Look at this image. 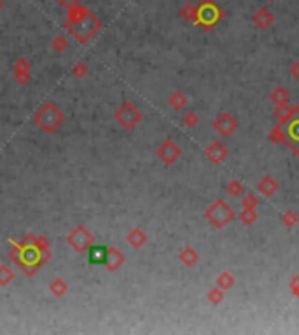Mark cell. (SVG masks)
<instances>
[{
  "label": "cell",
  "mask_w": 299,
  "mask_h": 335,
  "mask_svg": "<svg viewBox=\"0 0 299 335\" xmlns=\"http://www.w3.org/2000/svg\"><path fill=\"white\" fill-rule=\"evenodd\" d=\"M33 122L37 124V127L44 133L51 135L56 129H60L61 124L65 122V114L56 107L55 103L47 101L42 107H39L37 112L33 114Z\"/></svg>",
  "instance_id": "2"
},
{
  "label": "cell",
  "mask_w": 299,
  "mask_h": 335,
  "mask_svg": "<svg viewBox=\"0 0 299 335\" xmlns=\"http://www.w3.org/2000/svg\"><path fill=\"white\" fill-rule=\"evenodd\" d=\"M63 28L72 35L79 44H87L102 28V21L96 17L90 9L77 6L70 9L67 14V21Z\"/></svg>",
  "instance_id": "1"
},
{
  "label": "cell",
  "mask_w": 299,
  "mask_h": 335,
  "mask_svg": "<svg viewBox=\"0 0 299 335\" xmlns=\"http://www.w3.org/2000/svg\"><path fill=\"white\" fill-rule=\"evenodd\" d=\"M182 124L189 127V129H192V127H196L200 124V117L196 116V112H187V114H184V117H182Z\"/></svg>",
  "instance_id": "31"
},
{
  "label": "cell",
  "mask_w": 299,
  "mask_h": 335,
  "mask_svg": "<svg viewBox=\"0 0 299 335\" xmlns=\"http://www.w3.org/2000/svg\"><path fill=\"white\" fill-rule=\"evenodd\" d=\"M156 156L165 166H171L180 159L182 151H180V147L173 142V140H166V142H163L160 147H157Z\"/></svg>",
  "instance_id": "7"
},
{
  "label": "cell",
  "mask_w": 299,
  "mask_h": 335,
  "mask_svg": "<svg viewBox=\"0 0 299 335\" xmlns=\"http://www.w3.org/2000/svg\"><path fill=\"white\" fill-rule=\"evenodd\" d=\"M67 243L70 248H74L77 253H84L91 245L95 243V236L84 226H77L67 237Z\"/></svg>",
  "instance_id": "6"
},
{
  "label": "cell",
  "mask_w": 299,
  "mask_h": 335,
  "mask_svg": "<svg viewBox=\"0 0 299 335\" xmlns=\"http://www.w3.org/2000/svg\"><path fill=\"white\" fill-rule=\"evenodd\" d=\"M278 189H280L278 182H276L271 175L262 176V178L259 180V183H257V191L261 192L265 197H273L275 194L278 192Z\"/></svg>",
  "instance_id": "14"
},
{
  "label": "cell",
  "mask_w": 299,
  "mask_h": 335,
  "mask_svg": "<svg viewBox=\"0 0 299 335\" xmlns=\"http://www.w3.org/2000/svg\"><path fill=\"white\" fill-rule=\"evenodd\" d=\"M12 280H14V271L9 266H6V264H2L0 266V286L6 288V286L12 283Z\"/></svg>",
  "instance_id": "24"
},
{
  "label": "cell",
  "mask_w": 299,
  "mask_h": 335,
  "mask_svg": "<svg viewBox=\"0 0 299 335\" xmlns=\"http://www.w3.org/2000/svg\"><path fill=\"white\" fill-rule=\"evenodd\" d=\"M289 288H291V292L294 293V297L299 299V272L291 280V283H289Z\"/></svg>",
  "instance_id": "36"
},
{
  "label": "cell",
  "mask_w": 299,
  "mask_h": 335,
  "mask_svg": "<svg viewBox=\"0 0 299 335\" xmlns=\"http://www.w3.org/2000/svg\"><path fill=\"white\" fill-rule=\"evenodd\" d=\"M296 108H297V112H299V105H297V107H296Z\"/></svg>",
  "instance_id": "39"
},
{
  "label": "cell",
  "mask_w": 299,
  "mask_h": 335,
  "mask_svg": "<svg viewBox=\"0 0 299 335\" xmlns=\"http://www.w3.org/2000/svg\"><path fill=\"white\" fill-rule=\"evenodd\" d=\"M233 285H235V276H233L231 272H227V271L221 272V274L217 276V280H215V286L222 288L224 292L233 288Z\"/></svg>",
  "instance_id": "23"
},
{
  "label": "cell",
  "mask_w": 299,
  "mask_h": 335,
  "mask_svg": "<svg viewBox=\"0 0 299 335\" xmlns=\"http://www.w3.org/2000/svg\"><path fill=\"white\" fill-rule=\"evenodd\" d=\"M222 17V9L214 0H201V4L198 6V25H201L206 30H212Z\"/></svg>",
  "instance_id": "4"
},
{
  "label": "cell",
  "mask_w": 299,
  "mask_h": 335,
  "mask_svg": "<svg viewBox=\"0 0 299 335\" xmlns=\"http://www.w3.org/2000/svg\"><path fill=\"white\" fill-rule=\"evenodd\" d=\"M51 46L56 52H63V51H67V47H68V39L63 37V35H56V37L52 39Z\"/></svg>",
  "instance_id": "30"
},
{
  "label": "cell",
  "mask_w": 299,
  "mask_h": 335,
  "mask_svg": "<svg viewBox=\"0 0 299 335\" xmlns=\"http://www.w3.org/2000/svg\"><path fill=\"white\" fill-rule=\"evenodd\" d=\"M297 114V108H292L289 105H282V107H276L273 116L278 119V124L280 126H285L287 122H291Z\"/></svg>",
  "instance_id": "15"
},
{
  "label": "cell",
  "mask_w": 299,
  "mask_h": 335,
  "mask_svg": "<svg viewBox=\"0 0 299 335\" xmlns=\"http://www.w3.org/2000/svg\"><path fill=\"white\" fill-rule=\"evenodd\" d=\"M252 21L259 30H268L275 23V16L270 9L262 7V9H259V11H256V14L252 16Z\"/></svg>",
  "instance_id": "12"
},
{
  "label": "cell",
  "mask_w": 299,
  "mask_h": 335,
  "mask_svg": "<svg viewBox=\"0 0 299 335\" xmlns=\"http://www.w3.org/2000/svg\"><path fill=\"white\" fill-rule=\"evenodd\" d=\"M125 262H126V258L119 250L114 248V246L112 248H107V258H105V267H107V271L116 272Z\"/></svg>",
  "instance_id": "13"
},
{
  "label": "cell",
  "mask_w": 299,
  "mask_h": 335,
  "mask_svg": "<svg viewBox=\"0 0 299 335\" xmlns=\"http://www.w3.org/2000/svg\"><path fill=\"white\" fill-rule=\"evenodd\" d=\"M12 70H14V81L20 86H26V84L32 81V76H30L32 65H30V61L26 58H17L12 63Z\"/></svg>",
  "instance_id": "9"
},
{
  "label": "cell",
  "mask_w": 299,
  "mask_h": 335,
  "mask_svg": "<svg viewBox=\"0 0 299 335\" xmlns=\"http://www.w3.org/2000/svg\"><path fill=\"white\" fill-rule=\"evenodd\" d=\"M238 217L245 226H252V224L257 220V211H256V208H243V211H240Z\"/></svg>",
  "instance_id": "27"
},
{
  "label": "cell",
  "mask_w": 299,
  "mask_h": 335,
  "mask_svg": "<svg viewBox=\"0 0 299 335\" xmlns=\"http://www.w3.org/2000/svg\"><path fill=\"white\" fill-rule=\"evenodd\" d=\"M285 145L292 151L294 156L299 157V119H292L289 129L285 133Z\"/></svg>",
  "instance_id": "11"
},
{
  "label": "cell",
  "mask_w": 299,
  "mask_h": 335,
  "mask_svg": "<svg viewBox=\"0 0 299 335\" xmlns=\"http://www.w3.org/2000/svg\"><path fill=\"white\" fill-rule=\"evenodd\" d=\"M179 260L186 267H192V266H196L198 260H200V253H198L192 246H186V248L179 253Z\"/></svg>",
  "instance_id": "19"
},
{
  "label": "cell",
  "mask_w": 299,
  "mask_h": 335,
  "mask_svg": "<svg viewBox=\"0 0 299 335\" xmlns=\"http://www.w3.org/2000/svg\"><path fill=\"white\" fill-rule=\"evenodd\" d=\"M87 255H90V264H105V258H107V246L93 243L87 248Z\"/></svg>",
  "instance_id": "16"
},
{
  "label": "cell",
  "mask_w": 299,
  "mask_h": 335,
  "mask_svg": "<svg viewBox=\"0 0 299 335\" xmlns=\"http://www.w3.org/2000/svg\"><path fill=\"white\" fill-rule=\"evenodd\" d=\"M291 76L296 79V81H299V60L294 61V63H292V67H291Z\"/></svg>",
  "instance_id": "37"
},
{
  "label": "cell",
  "mask_w": 299,
  "mask_h": 335,
  "mask_svg": "<svg viewBox=\"0 0 299 335\" xmlns=\"http://www.w3.org/2000/svg\"><path fill=\"white\" fill-rule=\"evenodd\" d=\"M56 2H58L61 7L67 9V11H70V9H74V7L81 6L82 0H56Z\"/></svg>",
  "instance_id": "35"
},
{
  "label": "cell",
  "mask_w": 299,
  "mask_h": 335,
  "mask_svg": "<svg viewBox=\"0 0 299 335\" xmlns=\"http://www.w3.org/2000/svg\"><path fill=\"white\" fill-rule=\"evenodd\" d=\"M87 72H90V68H87V65H84L82 61H79V63H76L72 67V77H76V79H84L87 76Z\"/></svg>",
  "instance_id": "32"
},
{
  "label": "cell",
  "mask_w": 299,
  "mask_h": 335,
  "mask_svg": "<svg viewBox=\"0 0 299 335\" xmlns=\"http://www.w3.org/2000/svg\"><path fill=\"white\" fill-rule=\"evenodd\" d=\"M168 103H170V107L173 108V110H177V112H180V110H182V108H186V107H187L189 98H187L186 95H184L182 91H175V92H171V95H170Z\"/></svg>",
  "instance_id": "20"
},
{
  "label": "cell",
  "mask_w": 299,
  "mask_h": 335,
  "mask_svg": "<svg viewBox=\"0 0 299 335\" xmlns=\"http://www.w3.org/2000/svg\"><path fill=\"white\" fill-rule=\"evenodd\" d=\"M224 290L222 288H219V286H215V288L210 290L208 293H206V299H208V302L212 304V306H219L222 301H224Z\"/></svg>",
  "instance_id": "28"
},
{
  "label": "cell",
  "mask_w": 299,
  "mask_h": 335,
  "mask_svg": "<svg viewBox=\"0 0 299 335\" xmlns=\"http://www.w3.org/2000/svg\"><path fill=\"white\" fill-rule=\"evenodd\" d=\"M114 119H116L117 124L121 127H125V129H133V127L142 121V112H140L131 101H125V103L116 110Z\"/></svg>",
  "instance_id": "5"
},
{
  "label": "cell",
  "mask_w": 299,
  "mask_h": 335,
  "mask_svg": "<svg viewBox=\"0 0 299 335\" xmlns=\"http://www.w3.org/2000/svg\"><path fill=\"white\" fill-rule=\"evenodd\" d=\"M32 245H33L39 251L49 250V239H47V237H44V236H33Z\"/></svg>",
  "instance_id": "33"
},
{
  "label": "cell",
  "mask_w": 299,
  "mask_h": 335,
  "mask_svg": "<svg viewBox=\"0 0 299 335\" xmlns=\"http://www.w3.org/2000/svg\"><path fill=\"white\" fill-rule=\"evenodd\" d=\"M214 129L221 136H224V138H227V136H231L236 129H238V121H236L230 112H222V114H219L217 119L214 121Z\"/></svg>",
  "instance_id": "8"
},
{
  "label": "cell",
  "mask_w": 299,
  "mask_h": 335,
  "mask_svg": "<svg viewBox=\"0 0 299 335\" xmlns=\"http://www.w3.org/2000/svg\"><path fill=\"white\" fill-rule=\"evenodd\" d=\"M67 290H68V285L65 283L61 277H55L49 283V292L51 295H55V297H63V295L67 293Z\"/></svg>",
  "instance_id": "22"
},
{
  "label": "cell",
  "mask_w": 299,
  "mask_h": 335,
  "mask_svg": "<svg viewBox=\"0 0 299 335\" xmlns=\"http://www.w3.org/2000/svg\"><path fill=\"white\" fill-rule=\"evenodd\" d=\"M205 218L208 220L215 229H224L235 220V211L231 210V206L224 199H217L212 206L206 208Z\"/></svg>",
  "instance_id": "3"
},
{
  "label": "cell",
  "mask_w": 299,
  "mask_h": 335,
  "mask_svg": "<svg viewBox=\"0 0 299 335\" xmlns=\"http://www.w3.org/2000/svg\"><path fill=\"white\" fill-rule=\"evenodd\" d=\"M180 16H182L184 21L198 25V7L192 6L191 2H187L186 6H182V9H180Z\"/></svg>",
  "instance_id": "21"
},
{
  "label": "cell",
  "mask_w": 299,
  "mask_h": 335,
  "mask_svg": "<svg viewBox=\"0 0 299 335\" xmlns=\"http://www.w3.org/2000/svg\"><path fill=\"white\" fill-rule=\"evenodd\" d=\"M268 140H270L271 143H275V145L284 143V142H285V131H284V126L276 124V126L273 127V129H271V133H270V136H268Z\"/></svg>",
  "instance_id": "26"
},
{
  "label": "cell",
  "mask_w": 299,
  "mask_h": 335,
  "mask_svg": "<svg viewBox=\"0 0 299 335\" xmlns=\"http://www.w3.org/2000/svg\"><path fill=\"white\" fill-rule=\"evenodd\" d=\"M266 2H273V0H266Z\"/></svg>",
  "instance_id": "38"
},
{
  "label": "cell",
  "mask_w": 299,
  "mask_h": 335,
  "mask_svg": "<svg viewBox=\"0 0 299 335\" xmlns=\"http://www.w3.org/2000/svg\"><path fill=\"white\" fill-rule=\"evenodd\" d=\"M241 206H243V208H257L259 197L254 196V194H247L245 197H241Z\"/></svg>",
  "instance_id": "34"
},
{
  "label": "cell",
  "mask_w": 299,
  "mask_h": 335,
  "mask_svg": "<svg viewBox=\"0 0 299 335\" xmlns=\"http://www.w3.org/2000/svg\"><path fill=\"white\" fill-rule=\"evenodd\" d=\"M187 2H192V0H187Z\"/></svg>",
  "instance_id": "40"
},
{
  "label": "cell",
  "mask_w": 299,
  "mask_h": 335,
  "mask_svg": "<svg viewBox=\"0 0 299 335\" xmlns=\"http://www.w3.org/2000/svg\"><path fill=\"white\" fill-rule=\"evenodd\" d=\"M226 191L231 197H240L241 194H243V185H241V182H238V180H231V182L226 185Z\"/></svg>",
  "instance_id": "29"
},
{
  "label": "cell",
  "mask_w": 299,
  "mask_h": 335,
  "mask_svg": "<svg viewBox=\"0 0 299 335\" xmlns=\"http://www.w3.org/2000/svg\"><path fill=\"white\" fill-rule=\"evenodd\" d=\"M205 156H206V159L210 162H214V164H221V162L227 159L230 151H227L226 145L222 142H212L205 148Z\"/></svg>",
  "instance_id": "10"
},
{
  "label": "cell",
  "mask_w": 299,
  "mask_h": 335,
  "mask_svg": "<svg viewBox=\"0 0 299 335\" xmlns=\"http://www.w3.org/2000/svg\"><path fill=\"white\" fill-rule=\"evenodd\" d=\"M270 100L273 101L276 107H282V105H289V101H291V92L285 89L284 86H276L275 89L270 92Z\"/></svg>",
  "instance_id": "17"
},
{
  "label": "cell",
  "mask_w": 299,
  "mask_h": 335,
  "mask_svg": "<svg viewBox=\"0 0 299 335\" xmlns=\"http://www.w3.org/2000/svg\"><path fill=\"white\" fill-rule=\"evenodd\" d=\"M280 222H282V226H285L287 229H292L299 224V215L296 213V211L289 210V211H285L282 217H280Z\"/></svg>",
  "instance_id": "25"
},
{
  "label": "cell",
  "mask_w": 299,
  "mask_h": 335,
  "mask_svg": "<svg viewBox=\"0 0 299 335\" xmlns=\"http://www.w3.org/2000/svg\"><path fill=\"white\" fill-rule=\"evenodd\" d=\"M128 243L130 246H133V248H142L144 245L147 243V234H146V231L144 229H140V227H135L133 231H130V234H128Z\"/></svg>",
  "instance_id": "18"
}]
</instances>
